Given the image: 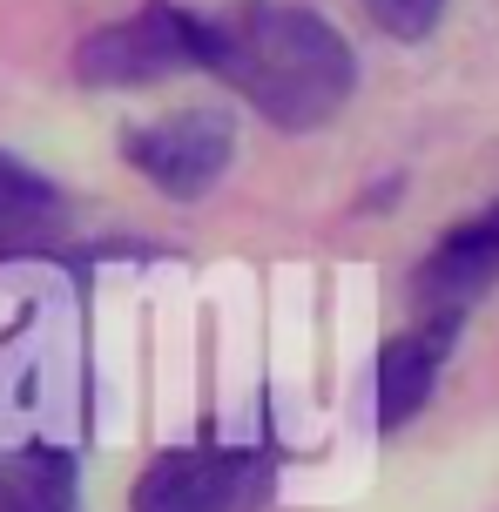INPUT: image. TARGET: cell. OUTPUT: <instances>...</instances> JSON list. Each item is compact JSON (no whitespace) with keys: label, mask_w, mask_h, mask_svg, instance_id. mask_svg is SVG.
I'll return each mask as SVG.
<instances>
[{"label":"cell","mask_w":499,"mask_h":512,"mask_svg":"<svg viewBox=\"0 0 499 512\" xmlns=\"http://www.w3.org/2000/svg\"><path fill=\"white\" fill-rule=\"evenodd\" d=\"M493 277H499V243L466 216L459 230H446L432 243V256H425L419 277H412V297H419V310H425V331L439 337V344H452V331L466 324V310L479 304V290Z\"/></svg>","instance_id":"obj_5"},{"label":"cell","mask_w":499,"mask_h":512,"mask_svg":"<svg viewBox=\"0 0 499 512\" xmlns=\"http://www.w3.org/2000/svg\"><path fill=\"white\" fill-rule=\"evenodd\" d=\"M68 230V203L41 169L0 149V256H48Z\"/></svg>","instance_id":"obj_6"},{"label":"cell","mask_w":499,"mask_h":512,"mask_svg":"<svg viewBox=\"0 0 499 512\" xmlns=\"http://www.w3.org/2000/svg\"><path fill=\"white\" fill-rule=\"evenodd\" d=\"M189 68H203V21L169 0H149L129 21L95 27L75 48L81 88H142V81H169Z\"/></svg>","instance_id":"obj_2"},{"label":"cell","mask_w":499,"mask_h":512,"mask_svg":"<svg viewBox=\"0 0 499 512\" xmlns=\"http://www.w3.org/2000/svg\"><path fill=\"white\" fill-rule=\"evenodd\" d=\"M230 149H237V128H230L223 108H169V115H156V122L122 135L129 169L149 176L176 203L210 196L216 182H223V169H230Z\"/></svg>","instance_id":"obj_3"},{"label":"cell","mask_w":499,"mask_h":512,"mask_svg":"<svg viewBox=\"0 0 499 512\" xmlns=\"http://www.w3.org/2000/svg\"><path fill=\"white\" fill-rule=\"evenodd\" d=\"M473 223H479V230H486V236H493V243H499V203H486V209H479V216H473Z\"/></svg>","instance_id":"obj_10"},{"label":"cell","mask_w":499,"mask_h":512,"mask_svg":"<svg viewBox=\"0 0 499 512\" xmlns=\"http://www.w3.org/2000/svg\"><path fill=\"white\" fill-rule=\"evenodd\" d=\"M371 14V27H385L392 41H425L439 14H446V0H358Z\"/></svg>","instance_id":"obj_9"},{"label":"cell","mask_w":499,"mask_h":512,"mask_svg":"<svg viewBox=\"0 0 499 512\" xmlns=\"http://www.w3.org/2000/svg\"><path fill=\"white\" fill-rule=\"evenodd\" d=\"M439 364H446V344L432 331L385 337V351H378V432H398L419 418L432 384H439Z\"/></svg>","instance_id":"obj_7"},{"label":"cell","mask_w":499,"mask_h":512,"mask_svg":"<svg viewBox=\"0 0 499 512\" xmlns=\"http://www.w3.org/2000/svg\"><path fill=\"white\" fill-rule=\"evenodd\" d=\"M203 68L237 88L263 122L324 128L358 88V54L317 7L297 0H237L203 21Z\"/></svg>","instance_id":"obj_1"},{"label":"cell","mask_w":499,"mask_h":512,"mask_svg":"<svg viewBox=\"0 0 499 512\" xmlns=\"http://www.w3.org/2000/svg\"><path fill=\"white\" fill-rule=\"evenodd\" d=\"M257 486L250 452H216V445H176L156 452L135 479V512H243Z\"/></svg>","instance_id":"obj_4"},{"label":"cell","mask_w":499,"mask_h":512,"mask_svg":"<svg viewBox=\"0 0 499 512\" xmlns=\"http://www.w3.org/2000/svg\"><path fill=\"white\" fill-rule=\"evenodd\" d=\"M0 512H81V472L54 445L0 452Z\"/></svg>","instance_id":"obj_8"}]
</instances>
